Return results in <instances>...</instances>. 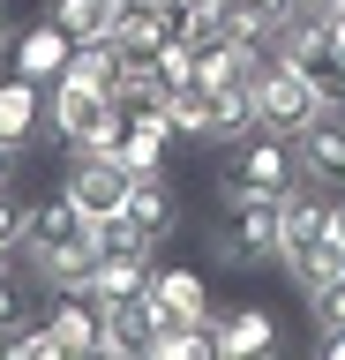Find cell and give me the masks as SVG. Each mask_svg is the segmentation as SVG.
<instances>
[{"label":"cell","instance_id":"obj_12","mask_svg":"<svg viewBox=\"0 0 345 360\" xmlns=\"http://www.w3.org/2000/svg\"><path fill=\"white\" fill-rule=\"evenodd\" d=\"M0 143L8 150H38L46 143V83H30V75H0Z\"/></svg>","mask_w":345,"mask_h":360},{"label":"cell","instance_id":"obj_27","mask_svg":"<svg viewBox=\"0 0 345 360\" xmlns=\"http://www.w3.org/2000/svg\"><path fill=\"white\" fill-rule=\"evenodd\" d=\"M8 45H15V15H8V0H0V60H8Z\"/></svg>","mask_w":345,"mask_h":360},{"label":"cell","instance_id":"obj_10","mask_svg":"<svg viewBox=\"0 0 345 360\" xmlns=\"http://www.w3.org/2000/svg\"><path fill=\"white\" fill-rule=\"evenodd\" d=\"M46 323L60 338V360H91L105 353V308L91 292H46Z\"/></svg>","mask_w":345,"mask_h":360},{"label":"cell","instance_id":"obj_29","mask_svg":"<svg viewBox=\"0 0 345 360\" xmlns=\"http://www.w3.org/2000/svg\"><path fill=\"white\" fill-rule=\"evenodd\" d=\"M0 263H15V248H0Z\"/></svg>","mask_w":345,"mask_h":360},{"label":"cell","instance_id":"obj_18","mask_svg":"<svg viewBox=\"0 0 345 360\" xmlns=\"http://www.w3.org/2000/svg\"><path fill=\"white\" fill-rule=\"evenodd\" d=\"M150 270H158V255H143V248H128V255H98L91 300H98V308H105V300H136V292H150Z\"/></svg>","mask_w":345,"mask_h":360},{"label":"cell","instance_id":"obj_8","mask_svg":"<svg viewBox=\"0 0 345 360\" xmlns=\"http://www.w3.org/2000/svg\"><path fill=\"white\" fill-rule=\"evenodd\" d=\"M293 158H300V180L345 195V105H323L315 120L293 135Z\"/></svg>","mask_w":345,"mask_h":360},{"label":"cell","instance_id":"obj_21","mask_svg":"<svg viewBox=\"0 0 345 360\" xmlns=\"http://www.w3.org/2000/svg\"><path fill=\"white\" fill-rule=\"evenodd\" d=\"M38 285L46 292H91V278H98V240H83V248H60V255H38Z\"/></svg>","mask_w":345,"mask_h":360},{"label":"cell","instance_id":"obj_4","mask_svg":"<svg viewBox=\"0 0 345 360\" xmlns=\"http://www.w3.org/2000/svg\"><path fill=\"white\" fill-rule=\"evenodd\" d=\"M278 53L315 83L323 105H345V53H338V38H330V22H285V30H278Z\"/></svg>","mask_w":345,"mask_h":360},{"label":"cell","instance_id":"obj_22","mask_svg":"<svg viewBox=\"0 0 345 360\" xmlns=\"http://www.w3.org/2000/svg\"><path fill=\"white\" fill-rule=\"evenodd\" d=\"M68 38H98V30H113V0H53L46 8Z\"/></svg>","mask_w":345,"mask_h":360},{"label":"cell","instance_id":"obj_9","mask_svg":"<svg viewBox=\"0 0 345 360\" xmlns=\"http://www.w3.org/2000/svg\"><path fill=\"white\" fill-rule=\"evenodd\" d=\"M128 225H136V240L150 248V255L181 233V188H173V173H136V188H128Z\"/></svg>","mask_w":345,"mask_h":360},{"label":"cell","instance_id":"obj_30","mask_svg":"<svg viewBox=\"0 0 345 360\" xmlns=\"http://www.w3.org/2000/svg\"><path fill=\"white\" fill-rule=\"evenodd\" d=\"M330 15H345V0H338V8H330Z\"/></svg>","mask_w":345,"mask_h":360},{"label":"cell","instance_id":"obj_25","mask_svg":"<svg viewBox=\"0 0 345 360\" xmlns=\"http://www.w3.org/2000/svg\"><path fill=\"white\" fill-rule=\"evenodd\" d=\"M315 353L323 360H345V323H323V330H315Z\"/></svg>","mask_w":345,"mask_h":360},{"label":"cell","instance_id":"obj_20","mask_svg":"<svg viewBox=\"0 0 345 360\" xmlns=\"http://www.w3.org/2000/svg\"><path fill=\"white\" fill-rule=\"evenodd\" d=\"M38 292H46V285H38V270H30L23 255H15V263H0V338L23 330L30 315H46V308H38Z\"/></svg>","mask_w":345,"mask_h":360},{"label":"cell","instance_id":"obj_23","mask_svg":"<svg viewBox=\"0 0 345 360\" xmlns=\"http://www.w3.org/2000/svg\"><path fill=\"white\" fill-rule=\"evenodd\" d=\"M23 233H30V195L8 180V188H0V248H15V255H23Z\"/></svg>","mask_w":345,"mask_h":360},{"label":"cell","instance_id":"obj_28","mask_svg":"<svg viewBox=\"0 0 345 360\" xmlns=\"http://www.w3.org/2000/svg\"><path fill=\"white\" fill-rule=\"evenodd\" d=\"M330 38H338V53H345V15H330Z\"/></svg>","mask_w":345,"mask_h":360},{"label":"cell","instance_id":"obj_26","mask_svg":"<svg viewBox=\"0 0 345 360\" xmlns=\"http://www.w3.org/2000/svg\"><path fill=\"white\" fill-rule=\"evenodd\" d=\"M23 158H30V150H8V143H0V188H8V180L23 173Z\"/></svg>","mask_w":345,"mask_h":360},{"label":"cell","instance_id":"obj_11","mask_svg":"<svg viewBox=\"0 0 345 360\" xmlns=\"http://www.w3.org/2000/svg\"><path fill=\"white\" fill-rule=\"evenodd\" d=\"M68 53H75V38H68L53 15H38V22H23V30H15L8 68H15V75H30V83H60V75H68Z\"/></svg>","mask_w":345,"mask_h":360},{"label":"cell","instance_id":"obj_14","mask_svg":"<svg viewBox=\"0 0 345 360\" xmlns=\"http://www.w3.org/2000/svg\"><path fill=\"white\" fill-rule=\"evenodd\" d=\"M158 308H150V292H136V300H105V353L113 360H150L158 353Z\"/></svg>","mask_w":345,"mask_h":360},{"label":"cell","instance_id":"obj_17","mask_svg":"<svg viewBox=\"0 0 345 360\" xmlns=\"http://www.w3.org/2000/svg\"><path fill=\"white\" fill-rule=\"evenodd\" d=\"M285 278H293V285H300V300H308V292H315V285H338V278H345V233H338V225H330L323 240L293 248V255H285Z\"/></svg>","mask_w":345,"mask_h":360},{"label":"cell","instance_id":"obj_6","mask_svg":"<svg viewBox=\"0 0 345 360\" xmlns=\"http://www.w3.org/2000/svg\"><path fill=\"white\" fill-rule=\"evenodd\" d=\"M226 180H240V188H271V195H285L300 180V158H293V135H271V128H255L233 143V165Z\"/></svg>","mask_w":345,"mask_h":360},{"label":"cell","instance_id":"obj_13","mask_svg":"<svg viewBox=\"0 0 345 360\" xmlns=\"http://www.w3.org/2000/svg\"><path fill=\"white\" fill-rule=\"evenodd\" d=\"M285 330H278V315L263 300H233L218 308V360H248V353H278Z\"/></svg>","mask_w":345,"mask_h":360},{"label":"cell","instance_id":"obj_5","mask_svg":"<svg viewBox=\"0 0 345 360\" xmlns=\"http://www.w3.org/2000/svg\"><path fill=\"white\" fill-rule=\"evenodd\" d=\"M91 218H113V210H128V188H136V173L120 165L113 150H68V180H60Z\"/></svg>","mask_w":345,"mask_h":360},{"label":"cell","instance_id":"obj_16","mask_svg":"<svg viewBox=\"0 0 345 360\" xmlns=\"http://www.w3.org/2000/svg\"><path fill=\"white\" fill-rule=\"evenodd\" d=\"M68 75L113 98V90L128 83V53H120V38H113V30H98V38H75V53H68Z\"/></svg>","mask_w":345,"mask_h":360},{"label":"cell","instance_id":"obj_24","mask_svg":"<svg viewBox=\"0 0 345 360\" xmlns=\"http://www.w3.org/2000/svg\"><path fill=\"white\" fill-rule=\"evenodd\" d=\"M338 0H285V22H330Z\"/></svg>","mask_w":345,"mask_h":360},{"label":"cell","instance_id":"obj_2","mask_svg":"<svg viewBox=\"0 0 345 360\" xmlns=\"http://www.w3.org/2000/svg\"><path fill=\"white\" fill-rule=\"evenodd\" d=\"M120 135H128V120L113 112L105 90L75 83V75L46 83V143H60V150H120Z\"/></svg>","mask_w":345,"mask_h":360},{"label":"cell","instance_id":"obj_15","mask_svg":"<svg viewBox=\"0 0 345 360\" xmlns=\"http://www.w3.org/2000/svg\"><path fill=\"white\" fill-rule=\"evenodd\" d=\"M150 308H158V323H203V315H210V285H203V270H188V263H158V270H150Z\"/></svg>","mask_w":345,"mask_h":360},{"label":"cell","instance_id":"obj_3","mask_svg":"<svg viewBox=\"0 0 345 360\" xmlns=\"http://www.w3.org/2000/svg\"><path fill=\"white\" fill-rule=\"evenodd\" d=\"M315 112H323L315 83H308V75H300L285 53H271V60H263V75H255V128H271V135H300Z\"/></svg>","mask_w":345,"mask_h":360},{"label":"cell","instance_id":"obj_1","mask_svg":"<svg viewBox=\"0 0 345 360\" xmlns=\"http://www.w3.org/2000/svg\"><path fill=\"white\" fill-rule=\"evenodd\" d=\"M278 202H285V195H271V188H240V180H226L218 218H210V248H218L226 270L278 263V248H285V233H278Z\"/></svg>","mask_w":345,"mask_h":360},{"label":"cell","instance_id":"obj_7","mask_svg":"<svg viewBox=\"0 0 345 360\" xmlns=\"http://www.w3.org/2000/svg\"><path fill=\"white\" fill-rule=\"evenodd\" d=\"M91 210L68 195V188H53V195L30 202V233H23V263H38V255H60V248H83L91 240Z\"/></svg>","mask_w":345,"mask_h":360},{"label":"cell","instance_id":"obj_19","mask_svg":"<svg viewBox=\"0 0 345 360\" xmlns=\"http://www.w3.org/2000/svg\"><path fill=\"white\" fill-rule=\"evenodd\" d=\"M173 143H181V128H173V120H136V128L120 135V165H128V173H165V165H173Z\"/></svg>","mask_w":345,"mask_h":360}]
</instances>
